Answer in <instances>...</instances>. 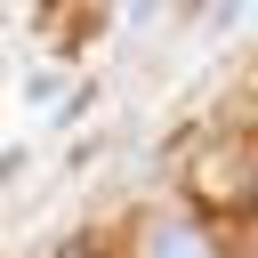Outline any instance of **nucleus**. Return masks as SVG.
<instances>
[{"label": "nucleus", "mask_w": 258, "mask_h": 258, "mask_svg": "<svg viewBox=\"0 0 258 258\" xmlns=\"http://www.w3.org/2000/svg\"><path fill=\"white\" fill-rule=\"evenodd\" d=\"M145 258H210V234L194 218H153L145 226Z\"/></svg>", "instance_id": "nucleus-2"}, {"label": "nucleus", "mask_w": 258, "mask_h": 258, "mask_svg": "<svg viewBox=\"0 0 258 258\" xmlns=\"http://www.w3.org/2000/svg\"><path fill=\"white\" fill-rule=\"evenodd\" d=\"M81 97H89V81L64 73V64H40V73L24 81V105H32L40 121H64V105H81Z\"/></svg>", "instance_id": "nucleus-1"}]
</instances>
